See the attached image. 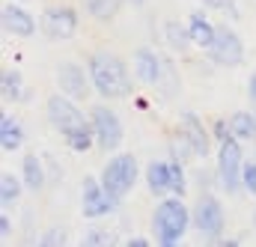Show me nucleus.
I'll use <instances>...</instances> for the list:
<instances>
[{"mask_svg": "<svg viewBox=\"0 0 256 247\" xmlns=\"http://www.w3.org/2000/svg\"><path fill=\"white\" fill-rule=\"evenodd\" d=\"M48 120L54 122V128L63 131V137L68 140V146H72L74 152H86V149H90L96 131L86 125L84 114H80L72 102H66V98H57V96H54V98L48 102Z\"/></svg>", "mask_w": 256, "mask_h": 247, "instance_id": "nucleus-1", "label": "nucleus"}, {"mask_svg": "<svg viewBox=\"0 0 256 247\" xmlns=\"http://www.w3.org/2000/svg\"><path fill=\"white\" fill-rule=\"evenodd\" d=\"M90 78L96 90L108 98H122L131 92V78H128L122 60H116L114 54H96L90 60Z\"/></svg>", "mask_w": 256, "mask_h": 247, "instance_id": "nucleus-2", "label": "nucleus"}, {"mask_svg": "<svg viewBox=\"0 0 256 247\" xmlns=\"http://www.w3.org/2000/svg\"><path fill=\"white\" fill-rule=\"evenodd\" d=\"M188 226V208L185 202L179 200H164L158 208H155V230H158V238L161 244H176L182 238Z\"/></svg>", "mask_w": 256, "mask_h": 247, "instance_id": "nucleus-3", "label": "nucleus"}, {"mask_svg": "<svg viewBox=\"0 0 256 247\" xmlns=\"http://www.w3.org/2000/svg\"><path fill=\"white\" fill-rule=\"evenodd\" d=\"M134 179H137V161L131 155H116V158L108 161L104 176H102V185H104V190L114 200H120V196H126L128 190H131Z\"/></svg>", "mask_w": 256, "mask_h": 247, "instance_id": "nucleus-4", "label": "nucleus"}, {"mask_svg": "<svg viewBox=\"0 0 256 247\" xmlns=\"http://www.w3.org/2000/svg\"><path fill=\"white\" fill-rule=\"evenodd\" d=\"M218 173H220V185L226 188L230 194H236L238 188L244 185L242 182V146L226 137L220 140V152H218Z\"/></svg>", "mask_w": 256, "mask_h": 247, "instance_id": "nucleus-5", "label": "nucleus"}, {"mask_svg": "<svg viewBox=\"0 0 256 247\" xmlns=\"http://www.w3.org/2000/svg\"><path fill=\"white\" fill-rule=\"evenodd\" d=\"M208 51H212V60L218 62V66H238L242 57H244L242 39H238L232 30H226V27H218L214 42H212Z\"/></svg>", "mask_w": 256, "mask_h": 247, "instance_id": "nucleus-6", "label": "nucleus"}, {"mask_svg": "<svg viewBox=\"0 0 256 247\" xmlns=\"http://www.w3.org/2000/svg\"><path fill=\"white\" fill-rule=\"evenodd\" d=\"M92 131H96V140H98L102 149H116L120 140H122V122L108 108H96V114H92Z\"/></svg>", "mask_w": 256, "mask_h": 247, "instance_id": "nucleus-7", "label": "nucleus"}, {"mask_svg": "<svg viewBox=\"0 0 256 247\" xmlns=\"http://www.w3.org/2000/svg\"><path fill=\"white\" fill-rule=\"evenodd\" d=\"M194 224L200 226V232L206 236H218L224 230V208L214 196H202L194 208Z\"/></svg>", "mask_w": 256, "mask_h": 247, "instance_id": "nucleus-8", "label": "nucleus"}, {"mask_svg": "<svg viewBox=\"0 0 256 247\" xmlns=\"http://www.w3.org/2000/svg\"><path fill=\"white\" fill-rule=\"evenodd\" d=\"M116 206V200L104 190V185H98L96 179H84V214L86 218H102Z\"/></svg>", "mask_w": 256, "mask_h": 247, "instance_id": "nucleus-9", "label": "nucleus"}, {"mask_svg": "<svg viewBox=\"0 0 256 247\" xmlns=\"http://www.w3.org/2000/svg\"><path fill=\"white\" fill-rule=\"evenodd\" d=\"M42 24H45V33L51 39H68L78 27V15L72 9H48Z\"/></svg>", "mask_w": 256, "mask_h": 247, "instance_id": "nucleus-10", "label": "nucleus"}, {"mask_svg": "<svg viewBox=\"0 0 256 247\" xmlns=\"http://www.w3.org/2000/svg\"><path fill=\"white\" fill-rule=\"evenodd\" d=\"M57 84H60V90L68 92L72 98H84V96H86V78H84V68L74 66V62L60 66V72H57Z\"/></svg>", "mask_w": 256, "mask_h": 247, "instance_id": "nucleus-11", "label": "nucleus"}, {"mask_svg": "<svg viewBox=\"0 0 256 247\" xmlns=\"http://www.w3.org/2000/svg\"><path fill=\"white\" fill-rule=\"evenodd\" d=\"M182 128H185L182 134H185V143L191 146V152L206 158V152H208V137H206L202 122H200L194 114H185V116H182Z\"/></svg>", "mask_w": 256, "mask_h": 247, "instance_id": "nucleus-12", "label": "nucleus"}, {"mask_svg": "<svg viewBox=\"0 0 256 247\" xmlns=\"http://www.w3.org/2000/svg\"><path fill=\"white\" fill-rule=\"evenodd\" d=\"M3 27L12 36H33V30H36L30 12H24L18 6H3Z\"/></svg>", "mask_w": 256, "mask_h": 247, "instance_id": "nucleus-13", "label": "nucleus"}, {"mask_svg": "<svg viewBox=\"0 0 256 247\" xmlns=\"http://www.w3.org/2000/svg\"><path fill=\"white\" fill-rule=\"evenodd\" d=\"M134 68H137V78L146 80V84H158V78H161V60H158L155 51H149V48H137V54H134Z\"/></svg>", "mask_w": 256, "mask_h": 247, "instance_id": "nucleus-14", "label": "nucleus"}, {"mask_svg": "<svg viewBox=\"0 0 256 247\" xmlns=\"http://www.w3.org/2000/svg\"><path fill=\"white\" fill-rule=\"evenodd\" d=\"M21 140H24L21 125L15 122L12 116H3V120H0V146H3L6 152H12V149L21 146Z\"/></svg>", "mask_w": 256, "mask_h": 247, "instance_id": "nucleus-15", "label": "nucleus"}, {"mask_svg": "<svg viewBox=\"0 0 256 247\" xmlns=\"http://www.w3.org/2000/svg\"><path fill=\"white\" fill-rule=\"evenodd\" d=\"M146 182H149V190L152 194H164L170 190V164H149L146 170Z\"/></svg>", "mask_w": 256, "mask_h": 247, "instance_id": "nucleus-16", "label": "nucleus"}, {"mask_svg": "<svg viewBox=\"0 0 256 247\" xmlns=\"http://www.w3.org/2000/svg\"><path fill=\"white\" fill-rule=\"evenodd\" d=\"M191 39L196 45H202V48H212V42H214V33H218V27H212L202 15H194L191 18Z\"/></svg>", "mask_w": 256, "mask_h": 247, "instance_id": "nucleus-17", "label": "nucleus"}, {"mask_svg": "<svg viewBox=\"0 0 256 247\" xmlns=\"http://www.w3.org/2000/svg\"><path fill=\"white\" fill-rule=\"evenodd\" d=\"M230 131L236 137H242V140H250L256 134V116H250V114H236L230 120Z\"/></svg>", "mask_w": 256, "mask_h": 247, "instance_id": "nucleus-18", "label": "nucleus"}, {"mask_svg": "<svg viewBox=\"0 0 256 247\" xmlns=\"http://www.w3.org/2000/svg\"><path fill=\"white\" fill-rule=\"evenodd\" d=\"M24 179H27V185L33 188V190H39V188L45 185V173H42V164H39L36 155L24 158Z\"/></svg>", "mask_w": 256, "mask_h": 247, "instance_id": "nucleus-19", "label": "nucleus"}, {"mask_svg": "<svg viewBox=\"0 0 256 247\" xmlns=\"http://www.w3.org/2000/svg\"><path fill=\"white\" fill-rule=\"evenodd\" d=\"M120 6H122V0H86V9L96 15V18H114L116 12H120Z\"/></svg>", "mask_w": 256, "mask_h": 247, "instance_id": "nucleus-20", "label": "nucleus"}, {"mask_svg": "<svg viewBox=\"0 0 256 247\" xmlns=\"http://www.w3.org/2000/svg\"><path fill=\"white\" fill-rule=\"evenodd\" d=\"M18 194H21L18 179H15L12 173H3V176H0V202H3V206H12V202L18 200Z\"/></svg>", "mask_w": 256, "mask_h": 247, "instance_id": "nucleus-21", "label": "nucleus"}, {"mask_svg": "<svg viewBox=\"0 0 256 247\" xmlns=\"http://www.w3.org/2000/svg\"><path fill=\"white\" fill-rule=\"evenodd\" d=\"M164 30H167V42H170L173 48H179V51H182V48H188V42H194V39H191V30L179 27L176 21H170Z\"/></svg>", "mask_w": 256, "mask_h": 247, "instance_id": "nucleus-22", "label": "nucleus"}, {"mask_svg": "<svg viewBox=\"0 0 256 247\" xmlns=\"http://www.w3.org/2000/svg\"><path fill=\"white\" fill-rule=\"evenodd\" d=\"M18 84H21V78H18L15 72H3V96H6V98L15 102V98L21 96V86H18Z\"/></svg>", "mask_w": 256, "mask_h": 247, "instance_id": "nucleus-23", "label": "nucleus"}, {"mask_svg": "<svg viewBox=\"0 0 256 247\" xmlns=\"http://www.w3.org/2000/svg\"><path fill=\"white\" fill-rule=\"evenodd\" d=\"M170 190H176V194H185V176H182V167L173 161L170 164Z\"/></svg>", "mask_w": 256, "mask_h": 247, "instance_id": "nucleus-24", "label": "nucleus"}, {"mask_svg": "<svg viewBox=\"0 0 256 247\" xmlns=\"http://www.w3.org/2000/svg\"><path fill=\"white\" fill-rule=\"evenodd\" d=\"M242 182H244V188H248L250 194H256V164H248V167L242 170Z\"/></svg>", "mask_w": 256, "mask_h": 247, "instance_id": "nucleus-25", "label": "nucleus"}, {"mask_svg": "<svg viewBox=\"0 0 256 247\" xmlns=\"http://www.w3.org/2000/svg\"><path fill=\"white\" fill-rule=\"evenodd\" d=\"M208 6H220L224 12H230V18H238V9H236V3L232 0H206Z\"/></svg>", "mask_w": 256, "mask_h": 247, "instance_id": "nucleus-26", "label": "nucleus"}, {"mask_svg": "<svg viewBox=\"0 0 256 247\" xmlns=\"http://www.w3.org/2000/svg\"><path fill=\"white\" fill-rule=\"evenodd\" d=\"M63 242H66V236L60 232V230H54V232L45 236V244H63Z\"/></svg>", "mask_w": 256, "mask_h": 247, "instance_id": "nucleus-27", "label": "nucleus"}, {"mask_svg": "<svg viewBox=\"0 0 256 247\" xmlns=\"http://www.w3.org/2000/svg\"><path fill=\"white\" fill-rule=\"evenodd\" d=\"M6 232H9V218L3 214V218H0V236H6Z\"/></svg>", "mask_w": 256, "mask_h": 247, "instance_id": "nucleus-28", "label": "nucleus"}, {"mask_svg": "<svg viewBox=\"0 0 256 247\" xmlns=\"http://www.w3.org/2000/svg\"><path fill=\"white\" fill-rule=\"evenodd\" d=\"M128 244H134V247H146V244H149V242H146V238H131Z\"/></svg>", "mask_w": 256, "mask_h": 247, "instance_id": "nucleus-29", "label": "nucleus"}, {"mask_svg": "<svg viewBox=\"0 0 256 247\" xmlns=\"http://www.w3.org/2000/svg\"><path fill=\"white\" fill-rule=\"evenodd\" d=\"M250 98H254V102H256V74H254V78H250Z\"/></svg>", "mask_w": 256, "mask_h": 247, "instance_id": "nucleus-30", "label": "nucleus"}, {"mask_svg": "<svg viewBox=\"0 0 256 247\" xmlns=\"http://www.w3.org/2000/svg\"><path fill=\"white\" fill-rule=\"evenodd\" d=\"M137 3H140V0H137Z\"/></svg>", "mask_w": 256, "mask_h": 247, "instance_id": "nucleus-31", "label": "nucleus"}]
</instances>
